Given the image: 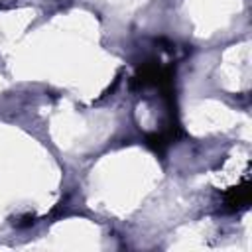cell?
<instances>
[{
    "instance_id": "obj_1",
    "label": "cell",
    "mask_w": 252,
    "mask_h": 252,
    "mask_svg": "<svg viewBox=\"0 0 252 252\" xmlns=\"http://www.w3.org/2000/svg\"><path fill=\"white\" fill-rule=\"evenodd\" d=\"M248 203H250V185H248V181H244L242 185L232 187V189H228V191L224 193V205H226L230 211L244 209Z\"/></svg>"
}]
</instances>
